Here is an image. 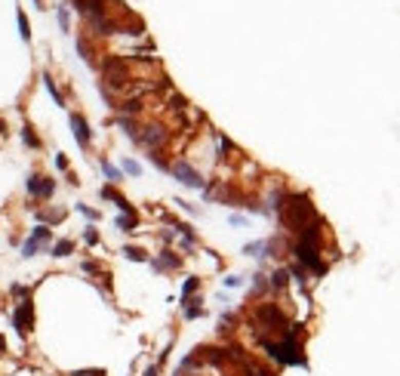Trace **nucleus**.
<instances>
[{
    "label": "nucleus",
    "instance_id": "obj_1",
    "mask_svg": "<svg viewBox=\"0 0 400 376\" xmlns=\"http://www.w3.org/2000/svg\"><path fill=\"white\" fill-rule=\"evenodd\" d=\"M293 253H296V262L305 265L311 275H317V278L327 275V262L320 256V219H314L311 225H305L299 231V241H296Z\"/></svg>",
    "mask_w": 400,
    "mask_h": 376
},
{
    "label": "nucleus",
    "instance_id": "obj_2",
    "mask_svg": "<svg viewBox=\"0 0 400 376\" xmlns=\"http://www.w3.org/2000/svg\"><path fill=\"white\" fill-rule=\"evenodd\" d=\"M280 219L290 231H302L305 225H311L317 219V210L311 204L308 194H283V204H280Z\"/></svg>",
    "mask_w": 400,
    "mask_h": 376
},
{
    "label": "nucleus",
    "instance_id": "obj_3",
    "mask_svg": "<svg viewBox=\"0 0 400 376\" xmlns=\"http://www.w3.org/2000/svg\"><path fill=\"white\" fill-rule=\"evenodd\" d=\"M253 327H259V330H265L262 336H268V333H287L290 330V321H287V315L277 309V306H271V302H265V306H256V312H253Z\"/></svg>",
    "mask_w": 400,
    "mask_h": 376
},
{
    "label": "nucleus",
    "instance_id": "obj_4",
    "mask_svg": "<svg viewBox=\"0 0 400 376\" xmlns=\"http://www.w3.org/2000/svg\"><path fill=\"white\" fill-rule=\"evenodd\" d=\"M169 173H173V176H176V179H179L185 188H197V191H203V188H206L203 176H200V173H197V170H194L188 160H176V164L169 167Z\"/></svg>",
    "mask_w": 400,
    "mask_h": 376
},
{
    "label": "nucleus",
    "instance_id": "obj_5",
    "mask_svg": "<svg viewBox=\"0 0 400 376\" xmlns=\"http://www.w3.org/2000/svg\"><path fill=\"white\" fill-rule=\"evenodd\" d=\"M12 327L18 336H28L31 327H34V302L31 299H18L15 312H12Z\"/></svg>",
    "mask_w": 400,
    "mask_h": 376
},
{
    "label": "nucleus",
    "instance_id": "obj_6",
    "mask_svg": "<svg viewBox=\"0 0 400 376\" xmlns=\"http://www.w3.org/2000/svg\"><path fill=\"white\" fill-rule=\"evenodd\" d=\"M102 71H105V80H111V86H126V80H129V68H126V62L123 59H117V56H108L105 59V65H102Z\"/></svg>",
    "mask_w": 400,
    "mask_h": 376
},
{
    "label": "nucleus",
    "instance_id": "obj_7",
    "mask_svg": "<svg viewBox=\"0 0 400 376\" xmlns=\"http://www.w3.org/2000/svg\"><path fill=\"white\" fill-rule=\"evenodd\" d=\"M28 194L37 201H49L55 194V179L49 176H28Z\"/></svg>",
    "mask_w": 400,
    "mask_h": 376
},
{
    "label": "nucleus",
    "instance_id": "obj_8",
    "mask_svg": "<svg viewBox=\"0 0 400 376\" xmlns=\"http://www.w3.org/2000/svg\"><path fill=\"white\" fill-rule=\"evenodd\" d=\"M139 142H142L145 148H151V151H160V148L166 145V130L157 127V123H151V127H145V130L139 133Z\"/></svg>",
    "mask_w": 400,
    "mask_h": 376
},
{
    "label": "nucleus",
    "instance_id": "obj_9",
    "mask_svg": "<svg viewBox=\"0 0 400 376\" xmlns=\"http://www.w3.org/2000/svg\"><path fill=\"white\" fill-rule=\"evenodd\" d=\"M71 130H74L77 145H80V148H89L92 133H89V123H86V117H83V114H71Z\"/></svg>",
    "mask_w": 400,
    "mask_h": 376
},
{
    "label": "nucleus",
    "instance_id": "obj_10",
    "mask_svg": "<svg viewBox=\"0 0 400 376\" xmlns=\"http://www.w3.org/2000/svg\"><path fill=\"white\" fill-rule=\"evenodd\" d=\"M179 265H182V256H176L173 250H163V253L151 262V268H154L157 275H160V272H176Z\"/></svg>",
    "mask_w": 400,
    "mask_h": 376
},
{
    "label": "nucleus",
    "instance_id": "obj_11",
    "mask_svg": "<svg viewBox=\"0 0 400 376\" xmlns=\"http://www.w3.org/2000/svg\"><path fill=\"white\" fill-rule=\"evenodd\" d=\"M99 194H102L105 201L117 204V210H120V213H136V210H132V204H129V201H126V198H123V194H120V191L114 188V185H105V188H102Z\"/></svg>",
    "mask_w": 400,
    "mask_h": 376
},
{
    "label": "nucleus",
    "instance_id": "obj_12",
    "mask_svg": "<svg viewBox=\"0 0 400 376\" xmlns=\"http://www.w3.org/2000/svg\"><path fill=\"white\" fill-rule=\"evenodd\" d=\"M182 315H185V321H194V318H203L206 315V309L200 306V299H194V296H188V299H182Z\"/></svg>",
    "mask_w": 400,
    "mask_h": 376
},
{
    "label": "nucleus",
    "instance_id": "obj_13",
    "mask_svg": "<svg viewBox=\"0 0 400 376\" xmlns=\"http://www.w3.org/2000/svg\"><path fill=\"white\" fill-rule=\"evenodd\" d=\"M114 225H117V231H136L139 228V213H120L114 219Z\"/></svg>",
    "mask_w": 400,
    "mask_h": 376
},
{
    "label": "nucleus",
    "instance_id": "obj_14",
    "mask_svg": "<svg viewBox=\"0 0 400 376\" xmlns=\"http://www.w3.org/2000/svg\"><path fill=\"white\" fill-rule=\"evenodd\" d=\"M43 247H46V241H43V238H37V235H31V238L22 244V256H25V259H31V256H37Z\"/></svg>",
    "mask_w": 400,
    "mask_h": 376
},
{
    "label": "nucleus",
    "instance_id": "obj_15",
    "mask_svg": "<svg viewBox=\"0 0 400 376\" xmlns=\"http://www.w3.org/2000/svg\"><path fill=\"white\" fill-rule=\"evenodd\" d=\"M102 173H105V179H108V185H117L120 179H123V170H117L108 157H102Z\"/></svg>",
    "mask_w": 400,
    "mask_h": 376
},
{
    "label": "nucleus",
    "instance_id": "obj_16",
    "mask_svg": "<svg viewBox=\"0 0 400 376\" xmlns=\"http://www.w3.org/2000/svg\"><path fill=\"white\" fill-rule=\"evenodd\" d=\"M37 219H40V225H55L65 219V210H37Z\"/></svg>",
    "mask_w": 400,
    "mask_h": 376
},
{
    "label": "nucleus",
    "instance_id": "obj_17",
    "mask_svg": "<svg viewBox=\"0 0 400 376\" xmlns=\"http://www.w3.org/2000/svg\"><path fill=\"white\" fill-rule=\"evenodd\" d=\"M71 253H74V241H68V238L55 241V247L49 250V256H55V259H65V256H71Z\"/></svg>",
    "mask_w": 400,
    "mask_h": 376
},
{
    "label": "nucleus",
    "instance_id": "obj_18",
    "mask_svg": "<svg viewBox=\"0 0 400 376\" xmlns=\"http://www.w3.org/2000/svg\"><path fill=\"white\" fill-rule=\"evenodd\" d=\"M274 290H283L287 284H290V268H277L274 275H271V281H268Z\"/></svg>",
    "mask_w": 400,
    "mask_h": 376
},
{
    "label": "nucleus",
    "instance_id": "obj_19",
    "mask_svg": "<svg viewBox=\"0 0 400 376\" xmlns=\"http://www.w3.org/2000/svg\"><path fill=\"white\" fill-rule=\"evenodd\" d=\"M43 86H46V93L52 96V102H55V105L62 108V105H65V99H62V93H59V86L52 83V77H49V74H43Z\"/></svg>",
    "mask_w": 400,
    "mask_h": 376
},
{
    "label": "nucleus",
    "instance_id": "obj_20",
    "mask_svg": "<svg viewBox=\"0 0 400 376\" xmlns=\"http://www.w3.org/2000/svg\"><path fill=\"white\" fill-rule=\"evenodd\" d=\"M22 142H25V148H40V139H37V133H34V127H22Z\"/></svg>",
    "mask_w": 400,
    "mask_h": 376
},
{
    "label": "nucleus",
    "instance_id": "obj_21",
    "mask_svg": "<svg viewBox=\"0 0 400 376\" xmlns=\"http://www.w3.org/2000/svg\"><path fill=\"white\" fill-rule=\"evenodd\" d=\"M15 22H18V34H22V40H31V25H28V15L18 9L15 12Z\"/></svg>",
    "mask_w": 400,
    "mask_h": 376
},
{
    "label": "nucleus",
    "instance_id": "obj_22",
    "mask_svg": "<svg viewBox=\"0 0 400 376\" xmlns=\"http://www.w3.org/2000/svg\"><path fill=\"white\" fill-rule=\"evenodd\" d=\"M123 256L132 259V262H148V253L142 247H123Z\"/></svg>",
    "mask_w": 400,
    "mask_h": 376
},
{
    "label": "nucleus",
    "instance_id": "obj_23",
    "mask_svg": "<svg viewBox=\"0 0 400 376\" xmlns=\"http://www.w3.org/2000/svg\"><path fill=\"white\" fill-rule=\"evenodd\" d=\"M117 111H123V114H139V111H142V99H126L123 105H117Z\"/></svg>",
    "mask_w": 400,
    "mask_h": 376
},
{
    "label": "nucleus",
    "instance_id": "obj_24",
    "mask_svg": "<svg viewBox=\"0 0 400 376\" xmlns=\"http://www.w3.org/2000/svg\"><path fill=\"white\" fill-rule=\"evenodd\" d=\"M200 290V278H188L185 284H182V299H188V296H194Z\"/></svg>",
    "mask_w": 400,
    "mask_h": 376
},
{
    "label": "nucleus",
    "instance_id": "obj_25",
    "mask_svg": "<svg viewBox=\"0 0 400 376\" xmlns=\"http://www.w3.org/2000/svg\"><path fill=\"white\" fill-rule=\"evenodd\" d=\"M243 253H246V256H265V241H253V244H246Z\"/></svg>",
    "mask_w": 400,
    "mask_h": 376
},
{
    "label": "nucleus",
    "instance_id": "obj_26",
    "mask_svg": "<svg viewBox=\"0 0 400 376\" xmlns=\"http://www.w3.org/2000/svg\"><path fill=\"white\" fill-rule=\"evenodd\" d=\"M123 173H129V176H142V167H139L132 157H123Z\"/></svg>",
    "mask_w": 400,
    "mask_h": 376
},
{
    "label": "nucleus",
    "instance_id": "obj_27",
    "mask_svg": "<svg viewBox=\"0 0 400 376\" xmlns=\"http://www.w3.org/2000/svg\"><path fill=\"white\" fill-rule=\"evenodd\" d=\"M77 213L86 216L89 222H99V210H92V207H86V204H77Z\"/></svg>",
    "mask_w": 400,
    "mask_h": 376
},
{
    "label": "nucleus",
    "instance_id": "obj_28",
    "mask_svg": "<svg viewBox=\"0 0 400 376\" xmlns=\"http://www.w3.org/2000/svg\"><path fill=\"white\" fill-rule=\"evenodd\" d=\"M268 287H271V284H268V278L259 272V275L253 278V293H262V290H268Z\"/></svg>",
    "mask_w": 400,
    "mask_h": 376
},
{
    "label": "nucleus",
    "instance_id": "obj_29",
    "mask_svg": "<svg viewBox=\"0 0 400 376\" xmlns=\"http://www.w3.org/2000/svg\"><path fill=\"white\" fill-rule=\"evenodd\" d=\"M68 25H71V15H68V6H59V28L68 34Z\"/></svg>",
    "mask_w": 400,
    "mask_h": 376
},
{
    "label": "nucleus",
    "instance_id": "obj_30",
    "mask_svg": "<svg viewBox=\"0 0 400 376\" xmlns=\"http://www.w3.org/2000/svg\"><path fill=\"white\" fill-rule=\"evenodd\" d=\"M148 157H151V164H154V167H157V170H163V173H169V164H166V160H163V157H160V151H151V154H148Z\"/></svg>",
    "mask_w": 400,
    "mask_h": 376
},
{
    "label": "nucleus",
    "instance_id": "obj_31",
    "mask_svg": "<svg viewBox=\"0 0 400 376\" xmlns=\"http://www.w3.org/2000/svg\"><path fill=\"white\" fill-rule=\"evenodd\" d=\"M222 284H225L228 290H237V287H243V278H240V275H228Z\"/></svg>",
    "mask_w": 400,
    "mask_h": 376
},
{
    "label": "nucleus",
    "instance_id": "obj_32",
    "mask_svg": "<svg viewBox=\"0 0 400 376\" xmlns=\"http://www.w3.org/2000/svg\"><path fill=\"white\" fill-rule=\"evenodd\" d=\"M9 293H12V296H18V299H28V296H31V287H22V284H12V287H9Z\"/></svg>",
    "mask_w": 400,
    "mask_h": 376
},
{
    "label": "nucleus",
    "instance_id": "obj_33",
    "mask_svg": "<svg viewBox=\"0 0 400 376\" xmlns=\"http://www.w3.org/2000/svg\"><path fill=\"white\" fill-rule=\"evenodd\" d=\"M83 241H86V244H89V247H96V244H99V231H96V228H92V225H89V228H86V231H83Z\"/></svg>",
    "mask_w": 400,
    "mask_h": 376
},
{
    "label": "nucleus",
    "instance_id": "obj_34",
    "mask_svg": "<svg viewBox=\"0 0 400 376\" xmlns=\"http://www.w3.org/2000/svg\"><path fill=\"white\" fill-rule=\"evenodd\" d=\"M77 52H80V59H83V62H92V56H89V46H86V40H77Z\"/></svg>",
    "mask_w": 400,
    "mask_h": 376
},
{
    "label": "nucleus",
    "instance_id": "obj_35",
    "mask_svg": "<svg viewBox=\"0 0 400 376\" xmlns=\"http://www.w3.org/2000/svg\"><path fill=\"white\" fill-rule=\"evenodd\" d=\"M219 148H222V157H225L228 151H234V142H231L228 136H219Z\"/></svg>",
    "mask_w": 400,
    "mask_h": 376
},
{
    "label": "nucleus",
    "instance_id": "obj_36",
    "mask_svg": "<svg viewBox=\"0 0 400 376\" xmlns=\"http://www.w3.org/2000/svg\"><path fill=\"white\" fill-rule=\"evenodd\" d=\"M231 225H237V228H243L246 225V216H240V213H231V219H228Z\"/></svg>",
    "mask_w": 400,
    "mask_h": 376
},
{
    "label": "nucleus",
    "instance_id": "obj_37",
    "mask_svg": "<svg viewBox=\"0 0 400 376\" xmlns=\"http://www.w3.org/2000/svg\"><path fill=\"white\" fill-rule=\"evenodd\" d=\"M176 204H179V207H182V210H188V213H191V216H197V213H200V210H197V207H194V204H188V201H176Z\"/></svg>",
    "mask_w": 400,
    "mask_h": 376
},
{
    "label": "nucleus",
    "instance_id": "obj_38",
    "mask_svg": "<svg viewBox=\"0 0 400 376\" xmlns=\"http://www.w3.org/2000/svg\"><path fill=\"white\" fill-rule=\"evenodd\" d=\"M83 272H86V275H96V272H99V262L86 259V262H83Z\"/></svg>",
    "mask_w": 400,
    "mask_h": 376
},
{
    "label": "nucleus",
    "instance_id": "obj_39",
    "mask_svg": "<svg viewBox=\"0 0 400 376\" xmlns=\"http://www.w3.org/2000/svg\"><path fill=\"white\" fill-rule=\"evenodd\" d=\"M55 167H59V170H68V157H65V154H62V151H59V154H55Z\"/></svg>",
    "mask_w": 400,
    "mask_h": 376
},
{
    "label": "nucleus",
    "instance_id": "obj_40",
    "mask_svg": "<svg viewBox=\"0 0 400 376\" xmlns=\"http://www.w3.org/2000/svg\"><path fill=\"white\" fill-rule=\"evenodd\" d=\"M71 376H105V370H77V373Z\"/></svg>",
    "mask_w": 400,
    "mask_h": 376
},
{
    "label": "nucleus",
    "instance_id": "obj_41",
    "mask_svg": "<svg viewBox=\"0 0 400 376\" xmlns=\"http://www.w3.org/2000/svg\"><path fill=\"white\" fill-rule=\"evenodd\" d=\"M160 373V364H154V367H148V370H145V376H157Z\"/></svg>",
    "mask_w": 400,
    "mask_h": 376
},
{
    "label": "nucleus",
    "instance_id": "obj_42",
    "mask_svg": "<svg viewBox=\"0 0 400 376\" xmlns=\"http://www.w3.org/2000/svg\"><path fill=\"white\" fill-rule=\"evenodd\" d=\"M3 352H6V339L0 336V355H3Z\"/></svg>",
    "mask_w": 400,
    "mask_h": 376
},
{
    "label": "nucleus",
    "instance_id": "obj_43",
    "mask_svg": "<svg viewBox=\"0 0 400 376\" xmlns=\"http://www.w3.org/2000/svg\"><path fill=\"white\" fill-rule=\"evenodd\" d=\"M34 9H43V0H34Z\"/></svg>",
    "mask_w": 400,
    "mask_h": 376
},
{
    "label": "nucleus",
    "instance_id": "obj_44",
    "mask_svg": "<svg viewBox=\"0 0 400 376\" xmlns=\"http://www.w3.org/2000/svg\"><path fill=\"white\" fill-rule=\"evenodd\" d=\"M3 133H6V123H3V120H0V136H3Z\"/></svg>",
    "mask_w": 400,
    "mask_h": 376
}]
</instances>
